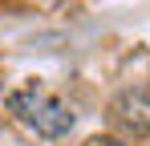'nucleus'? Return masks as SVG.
<instances>
[{
    "instance_id": "obj_1",
    "label": "nucleus",
    "mask_w": 150,
    "mask_h": 146,
    "mask_svg": "<svg viewBox=\"0 0 150 146\" xmlns=\"http://www.w3.org/2000/svg\"><path fill=\"white\" fill-rule=\"evenodd\" d=\"M8 106H12V114L25 122V126H33L41 138H61V134L73 130V110H69L61 97H53L49 89H41V85L16 89V94L8 97Z\"/></svg>"
},
{
    "instance_id": "obj_3",
    "label": "nucleus",
    "mask_w": 150,
    "mask_h": 146,
    "mask_svg": "<svg viewBox=\"0 0 150 146\" xmlns=\"http://www.w3.org/2000/svg\"><path fill=\"white\" fill-rule=\"evenodd\" d=\"M85 146H122V142H118V138H89Z\"/></svg>"
},
{
    "instance_id": "obj_2",
    "label": "nucleus",
    "mask_w": 150,
    "mask_h": 146,
    "mask_svg": "<svg viewBox=\"0 0 150 146\" xmlns=\"http://www.w3.org/2000/svg\"><path fill=\"white\" fill-rule=\"evenodd\" d=\"M114 118L122 122L134 138L150 134V94L146 89H122L114 97Z\"/></svg>"
}]
</instances>
